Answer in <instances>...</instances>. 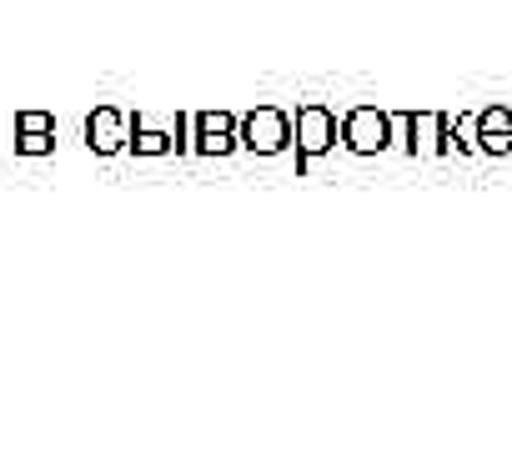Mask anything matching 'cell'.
Instances as JSON below:
<instances>
[{
	"instance_id": "obj_1",
	"label": "cell",
	"mask_w": 512,
	"mask_h": 452,
	"mask_svg": "<svg viewBox=\"0 0 512 452\" xmlns=\"http://www.w3.org/2000/svg\"><path fill=\"white\" fill-rule=\"evenodd\" d=\"M86 141H91V151L111 156V151L126 146V121H121L116 111H96V116L86 121Z\"/></svg>"
},
{
	"instance_id": "obj_2",
	"label": "cell",
	"mask_w": 512,
	"mask_h": 452,
	"mask_svg": "<svg viewBox=\"0 0 512 452\" xmlns=\"http://www.w3.org/2000/svg\"><path fill=\"white\" fill-rule=\"evenodd\" d=\"M246 146H256V151H277L282 141H287V126H282V116H272V111H262L251 126H246Z\"/></svg>"
},
{
	"instance_id": "obj_3",
	"label": "cell",
	"mask_w": 512,
	"mask_h": 452,
	"mask_svg": "<svg viewBox=\"0 0 512 452\" xmlns=\"http://www.w3.org/2000/svg\"><path fill=\"white\" fill-rule=\"evenodd\" d=\"M201 146L206 151H226L231 146V126L226 121H201Z\"/></svg>"
},
{
	"instance_id": "obj_4",
	"label": "cell",
	"mask_w": 512,
	"mask_h": 452,
	"mask_svg": "<svg viewBox=\"0 0 512 452\" xmlns=\"http://www.w3.org/2000/svg\"><path fill=\"white\" fill-rule=\"evenodd\" d=\"M51 146H56L51 131H21V136H16V151H21V156H46Z\"/></svg>"
},
{
	"instance_id": "obj_5",
	"label": "cell",
	"mask_w": 512,
	"mask_h": 452,
	"mask_svg": "<svg viewBox=\"0 0 512 452\" xmlns=\"http://www.w3.org/2000/svg\"><path fill=\"white\" fill-rule=\"evenodd\" d=\"M302 136H307V146L317 151V146H327V116H302Z\"/></svg>"
},
{
	"instance_id": "obj_6",
	"label": "cell",
	"mask_w": 512,
	"mask_h": 452,
	"mask_svg": "<svg viewBox=\"0 0 512 452\" xmlns=\"http://www.w3.org/2000/svg\"><path fill=\"white\" fill-rule=\"evenodd\" d=\"M16 131H51V116L46 111H21L16 116Z\"/></svg>"
}]
</instances>
